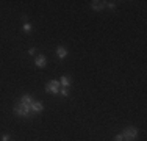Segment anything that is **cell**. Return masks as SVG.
<instances>
[{"label": "cell", "mask_w": 147, "mask_h": 141, "mask_svg": "<svg viewBox=\"0 0 147 141\" xmlns=\"http://www.w3.org/2000/svg\"><path fill=\"white\" fill-rule=\"evenodd\" d=\"M59 85H63L64 88H67V86H71V79L69 77H61V80H59Z\"/></svg>", "instance_id": "9c48e42d"}, {"label": "cell", "mask_w": 147, "mask_h": 141, "mask_svg": "<svg viewBox=\"0 0 147 141\" xmlns=\"http://www.w3.org/2000/svg\"><path fill=\"white\" fill-rule=\"evenodd\" d=\"M31 102H33V97L30 96V94H25V96L20 97V104H25V105H30Z\"/></svg>", "instance_id": "ba28073f"}, {"label": "cell", "mask_w": 147, "mask_h": 141, "mask_svg": "<svg viewBox=\"0 0 147 141\" xmlns=\"http://www.w3.org/2000/svg\"><path fill=\"white\" fill-rule=\"evenodd\" d=\"M122 136H124L125 140H135L136 136H138V129H136V127H127V129L124 130V133H122Z\"/></svg>", "instance_id": "7a4b0ae2"}, {"label": "cell", "mask_w": 147, "mask_h": 141, "mask_svg": "<svg viewBox=\"0 0 147 141\" xmlns=\"http://www.w3.org/2000/svg\"><path fill=\"white\" fill-rule=\"evenodd\" d=\"M27 19H28V16H25V14H24V16H22V20H24V24H27Z\"/></svg>", "instance_id": "2e32d148"}, {"label": "cell", "mask_w": 147, "mask_h": 141, "mask_svg": "<svg viewBox=\"0 0 147 141\" xmlns=\"http://www.w3.org/2000/svg\"><path fill=\"white\" fill-rule=\"evenodd\" d=\"M14 111H16V115H19V116H28V113H30L31 110H30V105L17 104L16 107H14Z\"/></svg>", "instance_id": "6da1fadb"}, {"label": "cell", "mask_w": 147, "mask_h": 141, "mask_svg": "<svg viewBox=\"0 0 147 141\" xmlns=\"http://www.w3.org/2000/svg\"><path fill=\"white\" fill-rule=\"evenodd\" d=\"M57 55H58V58H66L67 56V50H66L63 45H58V49H57Z\"/></svg>", "instance_id": "52a82bcc"}, {"label": "cell", "mask_w": 147, "mask_h": 141, "mask_svg": "<svg viewBox=\"0 0 147 141\" xmlns=\"http://www.w3.org/2000/svg\"><path fill=\"white\" fill-rule=\"evenodd\" d=\"M114 141H124V136H122V133H119V135L114 136Z\"/></svg>", "instance_id": "4fadbf2b"}, {"label": "cell", "mask_w": 147, "mask_h": 141, "mask_svg": "<svg viewBox=\"0 0 147 141\" xmlns=\"http://www.w3.org/2000/svg\"><path fill=\"white\" fill-rule=\"evenodd\" d=\"M2 141H9V135H8V133H5V135L2 136Z\"/></svg>", "instance_id": "9a60e30c"}, {"label": "cell", "mask_w": 147, "mask_h": 141, "mask_svg": "<svg viewBox=\"0 0 147 141\" xmlns=\"http://www.w3.org/2000/svg\"><path fill=\"white\" fill-rule=\"evenodd\" d=\"M59 93H61L63 97H67V96H69V89H67V88H63V89H59Z\"/></svg>", "instance_id": "8fae6325"}, {"label": "cell", "mask_w": 147, "mask_h": 141, "mask_svg": "<svg viewBox=\"0 0 147 141\" xmlns=\"http://www.w3.org/2000/svg\"><path fill=\"white\" fill-rule=\"evenodd\" d=\"M105 6H108V8L114 9V6H116V3H114V2H105Z\"/></svg>", "instance_id": "7c38bea8"}, {"label": "cell", "mask_w": 147, "mask_h": 141, "mask_svg": "<svg viewBox=\"0 0 147 141\" xmlns=\"http://www.w3.org/2000/svg\"><path fill=\"white\" fill-rule=\"evenodd\" d=\"M28 55H36V49H34V47H31L30 50H28Z\"/></svg>", "instance_id": "5bb4252c"}, {"label": "cell", "mask_w": 147, "mask_h": 141, "mask_svg": "<svg viewBox=\"0 0 147 141\" xmlns=\"http://www.w3.org/2000/svg\"><path fill=\"white\" fill-rule=\"evenodd\" d=\"M91 8L94 9V11H102L105 8V2H99V0H92L91 2Z\"/></svg>", "instance_id": "8992f818"}, {"label": "cell", "mask_w": 147, "mask_h": 141, "mask_svg": "<svg viewBox=\"0 0 147 141\" xmlns=\"http://www.w3.org/2000/svg\"><path fill=\"white\" fill-rule=\"evenodd\" d=\"M45 91H47V93H52V94L59 93V82L58 80H52V82H49L47 85H45Z\"/></svg>", "instance_id": "3957f363"}, {"label": "cell", "mask_w": 147, "mask_h": 141, "mask_svg": "<svg viewBox=\"0 0 147 141\" xmlns=\"http://www.w3.org/2000/svg\"><path fill=\"white\" fill-rule=\"evenodd\" d=\"M30 110L31 111H34V113H39V111H42L44 110V105H42V102H39V100H33L30 104Z\"/></svg>", "instance_id": "277c9868"}, {"label": "cell", "mask_w": 147, "mask_h": 141, "mask_svg": "<svg viewBox=\"0 0 147 141\" xmlns=\"http://www.w3.org/2000/svg\"><path fill=\"white\" fill-rule=\"evenodd\" d=\"M31 28H33V27H31V25H30V24H28V22H27V24H24V27H22V30H24V31H25V33H30V31H31Z\"/></svg>", "instance_id": "30bf717a"}, {"label": "cell", "mask_w": 147, "mask_h": 141, "mask_svg": "<svg viewBox=\"0 0 147 141\" xmlns=\"http://www.w3.org/2000/svg\"><path fill=\"white\" fill-rule=\"evenodd\" d=\"M34 63H36L38 68H44V66H47V56L45 55H38L36 60H34Z\"/></svg>", "instance_id": "5b68a950"}]
</instances>
